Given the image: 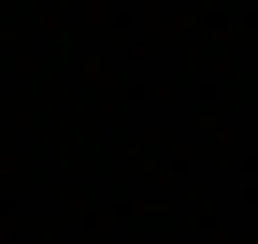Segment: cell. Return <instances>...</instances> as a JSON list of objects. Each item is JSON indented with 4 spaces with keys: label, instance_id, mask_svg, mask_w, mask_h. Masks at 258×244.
<instances>
[]
</instances>
